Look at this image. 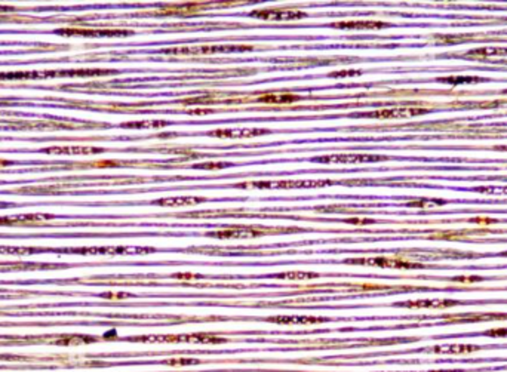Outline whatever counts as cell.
Returning a JSON list of instances; mask_svg holds the SVG:
<instances>
[{"label":"cell","instance_id":"cell-1","mask_svg":"<svg viewBox=\"0 0 507 372\" xmlns=\"http://www.w3.org/2000/svg\"><path fill=\"white\" fill-rule=\"evenodd\" d=\"M252 51V46L245 45H214V46H184V48H170L164 49L162 54L167 55H211V54H221V52H245Z\"/></svg>","mask_w":507,"mask_h":372},{"label":"cell","instance_id":"cell-2","mask_svg":"<svg viewBox=\"0 0 507 372\" xmlns=\"http://www.w3.org/2000/svg\"><path fill=\"white\" fill-rule=\"evenodd\" d=\"M333 181H318V180H278V181H254V183H248V184H236L239 188H248V187H254V188H307V187H325L331 186Z\"/></svg>","mask_w":507,"mask_h":372},{"label":"cell","instance_id":"cell-3","mask_svg":"<svg viewBox=\"0 0 507 372\" xmlns=\"http://www.w3.org/2000/svg\"><path fill=\"white\" fill-rule=\"evenodd\" d=\"M429 113L426 109H380L375 112L366 113H354L351 118H366V119H402V118H412Z\"/></svg>","mask_w":507,"mask_h":372},{"label":"cell","instance_id":"cell-4","mask_svg":"<svg viewBox=\"0 0 507 372\" xmlns=\"http://www.w3.org/2000/svg\"><path fill=\"white\" fill-rule=\"evenodd\" d=\"M386 156L375 154H333V156H321L312 159V162L319 163H365V162H381L386 160Z\"/></svg>","mask_w":507,"mask_h":372},{"label":"cell","instance_id":"cell-5","mask_svg":"<svg viewBox=\"0 0 507 372\" xmlns=\"http://www.w3.org/2000/svg\"><path fill=\"white\" fill-rule=\"evenodd\" d=\"M61 36H82V37H122L129 36V30H82V28H59L55 30Z\"/></svg>","mask_w":507,"mask_h":372},{"label":"cell","instance_id":"cell-6","mask_svg":"<svg viewBox=\"0 0 507 372\" xmlns=\"http://www.w3.org/2000/svg\"><path fill=\"white\" fill-rule=\"evenodd\" d=\"M266 232L255 227H233V229H224L220 232H209L208 236L217 238V239H252L264 235Z\"/></svg>","mask_w":507,"mask_h":372},{"label":"cell","instance_id":"cell-7","mask_svg":"<svg viewBox=\"0 0 507 372\" xmlns=\"http://www.w3.org/2000/svg\"><path fill=\"white\" fill-rule=\"evenodd\" d=\"M461 304V301L448 300V298H426V300H412V301H403L396 303V307H408V309H448Z\"/></svg>","mask_w":507,"mask_h":372},{"label":"cell","instance_id":"cell-8","mask_svg":"<svg viewBox=\"0 0 507 372\" xmlns=\"http://www.w3.org/2000/svg\"><path fill=\"white\" fill-rule=\"evenodd\" d=\"M251 16L260 19H270V21H291V19H301L306 18L307 13L301 10H282V9H264V10H252Z\"/></svg>","mask_w":507,"mask_h":372},{"label":"cell","instance_id":"cell-9","mask_svg":"<svg viewBox=\"0 0 507 372\" xmlns=\"http://www.w3.org/2000/svg\"><path fill=\"white\" fill-rule=\"evenodd\" d=\"M348 264H369V265H378V267H389V268H423V264L417 262H406L399 259H389V258H359V259H345Z\"/></svg>","mask_w":507,"mask_h":372},{"label":"cell","instance_id":"cell-10","mask_svg":"<svg viewBox=\"0 0 507 372\" xmlns=\"http://www.w3.org/2000/svg\"><path fill=\"white\" fill-rule=\"evenodd\" d=\"M54 218L51 214H27V215H15V217H1L0 218V226H31L37 224L46 220Z\"/></svg>","mask_w":507,"mask_h":372},{"label":"cell","instance_id":"cell-11","mask_svg":"<svg viewBox=\"0 0 507 372\" xmlns=\"http://www.w3.org/2000/svg\"><path fill=\"white\" fill-rule=\"evenodd\" d=\"M444 319H448L450 322H485V320H503L507 319V314L503 313H464V314H452V316H444Z\"/></svg>","mask_w":507,"mask_h":372},{"label":"cell","instance_id":"cell-12","mask_svg":"<svg viewBox=\"0 0 507 372\" xmlns=\"http://www.w3.org/2000/svg\"><path fill=\"white\" fill-rule=\"evenodd\" d=\"M106 150L101 147H83V145H62L42 148V153L46 154H98Z\"/></svg>","mask_w":507,"mask_h":372},{"label":"cell","instance_id":"cell-13","mask_svg":"<svg viewBox=\"0 0 507 372\" xmlns=\"http://www.w3.org/2000/svg\"><path fill=\"white\" fill-rule=\"evenodd\" d=\"M478 350H481V347L472 346V344H444V346H435L432 349H421L418 352L439 353V355H463V353H473Z\"/></svg>","mask_w":507,"mask_h":372},{"label":"cell","instance_id":"cell-14","mask_svg":"<svg viewBox=\"0 0 507 372\" xmlns=\"http://www.w3.org/2000/svg\"><path fill=\"white\" fill-rule=\"evenodd\" d=\"M267 132H269L267 129H217L212 130L209 135L218 138H251Z\"/></svg>","mask_w":507,"mask_h":372},{"label":"cell","instance_id":"cell-15","mask_svg":"<svg viewBox=\"0 0 507 372\" xmlns=\"http://www.w3.org/2000/svg\"><path fill=\"white\" fill-rule=\"evenodd\" d=\"M98 341L97 337H89V335H59V337H49L48 343L54 346H82V344H89Z\"/></svg>","mask_w":507,"mask_h":372},{"label":"cell","instance_id":"cell-16","mask_svg":"<svg viewBox=\"0 0 507 372\" xmlns=\"http://www.w3.org/2000/svg\"><path fill=\"white\" fill-rule=\"evenodd\" d=\"M56 77V71H9L0 73V80H31Z\"/></svg>","mask_w":507,"mask_h":372},{"label":"cell","instance_id":"cell-17","mask_svg":"<svg viewBox=\"0 0 507 372\" xmlns=\"http://www.w3.org/2000/svg\"><path fill=\"white\" fill-rule=\"evenodd\" d=\"M269 322L273 323H294V325H309V323H324L328 319L327 317H315V316H272L267 317Z\"/></svg>","mask_w":507,"mask_h":372},{"label":"cell","instance_id":"cell-18","mask_svg":"<svg viewBox=\"0 0 507 372\" xmlns=\"http://www.w3.org/2000/svg\"><path fill=\"white\" fill-rule=\"evenodd\" d=\"M73 253H131V252H153L152 248H80V249H70Z\"/></svg>","mask_w":507,"mask_h":372},{"label":"cell","instance_id":"cell-19","mask_svg":"<svg viewBox=\"0 0 507 372\" xmlns=\"http://www.w3.org/2000/svg\"><path fill=\"white\" fill-rule=\"evenodd\" d=\"M206 4L200 3H184V4H169L161 9V15H190L203 9Z\"/></svg>","mask_w":507,"mask_h":372},{"label":"cell","instance_id":"cell-20","mask_svg":"<svg viewBox=\"0 0 507 372\" xmlns=\"http://www.w3.org/2000/svg\"><path fill=\"white\" fill-rule=\"evenodd\" d=\"M507 57V48H478V49H470L467 51L464 55H461L463 58H476V60H482V58H488V57Z\"/></svg>","mask_w":507,"mask_h":372},{"label":"cell","instance_id":"cell-21","mask_svg":"<svg viewBox=\"0 0 507 372\" xmlns=\"http://www.w3.org/2000/svg\"><path fill=\"white\" fill-rule=\"evenodd\" d=\"M205 197H170V199H159L155 200L153 205L159 206H187V205H197L205 202Z\"/></svg>","mask_w":507,"mask_h":372},{"label":"cell","instance_id":"cell-22","mask_svg":"<svg viewBox=\"0 0 507 372\" xmlns=\"http://www.w3.org/2000/svg\"><path fill=\"white\" fill-rule=\"evenodd\" d=\"M300 100L301 97L292 95V94H267L258 98L260 103H266V104H289V103H295Z\"/></svg>","mask_w":507,"mask_h":372},{"label":"cell","instance_id":"cell-23","mask_svg":"<svg viewBox=\"0 0 507 372\" xmlns=\"http://www.w3.org/2000/svg\"><path fill=\"white\" fill-rule=\"evenodd\" d=\"M337 28H383L387 27L386 22H377V21H347V22H334L333 24Z\"/></svg>","mask_w":507,"mask_h":372},{"label":"cell","instance_id":"cell-24","mask_svg":"<svg viewBox=\"0 0 507 372\" xmlns=\"http://www.w3.org/2000/svg\"><path fill=\"white\" fill-rule=\"evenodd\" d=\"M441 83H450V85H466V83H481L487 82L484 77H476V76H451V77H439L436 79Z\"/></svg>","mask_w":507,"mask_h":372},{"label":"cell","instance_id":"cell-25","mask_svg":"<svg viewBox=\"0 0 507 372\" xmlns=\"http://www.w3.org/2000/svg\"><path fill=\"white\" fill-rule=\"evenodd\" d=\"M278 279H289V280H309V279H316L319 277L318 273H301V271H291V273H279L275 274Z\"/></svg>","mask_w":507,"mask_h":372},{"label":"cell","instance_id":"cell-26","mask_svg":"<svg viewBox=\"0 0 507 372\" xmlns=\"http://www.w3.org/2000/svg\"><path fill=\"white\" fill-rule=\"evenodd\" d=\"M447 202L442 199H420V200H412L406 203V206L411 208H433V206H442Z\"/></svg>","mask_w":507,"mask_h":372},{"label":"cell","instance_id":"cell-27","mask_svg":"<svg viewBox=\"0 0 507 372\" xmlns=\"http://www.w3.org/2000/svg\"><path fill=\"white\" fill-rule=\"evenodd\" d=\"M168 124L169 122H165V121H144V122L122 124V127H135V129H141V127H165Z\"/></svg>","mask_w":507,"mask_h":372},{"label":"cell","instance_id":"cell-28","mask_svg":"<svg viewBox=\"0 0 507 372\" xmlns=\"http://www.w3.org/2000/svg\"><path fill=\"white\" fill-rule=\"evenodd\" d=\"M40 252V249L36 248H9V247H0V253H13V255H27V253H34Z\"/></svg>","mask_w":507,"mask_h":372},{"label":"cell","instance_id":"cell-29","mask_svg":"<svg viewBox=\"0 0 507 372\" xmlns=\"http://www.w3.org/2000/svg\"><path fill=\"white\" fill-rule=\"evenodd\" d=\"M231 163L230 162H206L202 165H194L193 168L196 169H224V168H230Z\"/></svg>","mask_w":507,"mask_h":372},{"label":"cell","instance_id":"cell-30","mask_svg":"<svg viewBox=\"0 0 507 372\" xmlns=\"http://www.w3.org/2000/svg\"><path fill=\"white\" fill-rule=\"evenodd\" d=\"M165 365H170V367H182V365H197L200 364L199 359H187V358H178V359H168L164 362Z\"/></svg>","mask_w":507,"mask_h":372},{"label":"cell","instance_id":"cell-31","mask_svg":"<svg viewBox=\"0 0 507 372\" xmlns=\"http://www.w3.org/2000/svg\"><path fill=\"white\" fill-rule=\"evenodd\" d=\"M473 191L487 194H507V187H476Z\"/></svg>","mask_w":507,"mask_h":372},{"label":"cell","instance_id":"cell-32","mask_svg":"<svg viewBox=\"0 0 507 372\" xmlns=\"http://www.w3.org/2000/svg\"><path fill=\"white\" fill-rule=\"evenodd\" d=\"M100 297L103 298H109V300H123V298H131L132 295L131 294H126V292H106V294H101Z\"/></svg>","mask_w":507,"mask_h":372},{"label":"cell","instance_id":"cell-33","mask_svg":"<svg viewBox=\"0 0 507 372\" xmlns=\"http://www.w3.org/2000/svg\"><path fill=\"white\" fill-rule=\"evenodd\" d=\"M487 337H507V328H499V329H490L484 332Z\"/></svg>","mask_w":507,"mask_h":372},{"label":"cell","instance_id":"cell-34","mask_svg":"<svg viewBox=\"0 0 507 372\" xmlns=\"http://www.w3.org/2000/svg\"><path fill=\"white\" fill-rule=\"evenodd\" d=\"M175 279H181V280H193V279H200V274H193V273H175L173 274Z\"/></svg>","mask_w":507,"mask_h":372},{"label":"cell","instance_id":"cell-35","mask_svg":"<svg viewBox=\"0 0 507 372\" xmlns=\"http://www.w3.org/2000/svg\"><path fill=\"white\" fill-rule=\"evenodd\" d=\"M452 280H455V282H481V280H484V277H479V276H457V277H454Z\"/></svg>","mask_w":507,"mask_h":372},{"label":"cell","instance_id":"cell-36","mask_svg":"<svg viewBox=\"0 0 507 372\" xmlns=\"http://www.w3.org/2000/svg\"><path fill=\"white\" fill-rule=\"evenodd\" d=\"M12 10H15L12 6H3V4H0V13H4V12H12Z\"/></svg>","mask_w":507,"mask_h":372},{"label":"cell","instance_id":"cell-37","mask_svg":"<svg viewBox=\"0 0 507 372\" xmlns=\"http://www.w3.org/2000/svg\"><path fill=\"white\" fill-rule=\"evenodd\" d=\"M109 338H116V331H110L104 335V340H109Z\"/></svg>","mask_w":507,"mask_h":372},{"label":"cell","instance_id":"cell-38","mask_svg":"<svg viewBox=\"0 0 507 372\" xmlns=\"http://www.w3.org/2000/svg\"><path fill=\"white\" fill-rule=\"evenodd\" d=\"M12 162H9V160H0V166H7V165H10Z\"/></svg>","mask_w":507,"mask_h":372},{"label":"cell","instance_id":"cell-39","mask_svg":"<svg viewBox=\"0 0 507 372\" xmlns=\"http://www.w3.org/2000/svg\"><path fill=\"white\" fill-rule=\"evenodd\" d=\"M499 150H507V145H505V147H499Z\"/></svg>","mask_w":507,"mask_h":372},{"label":"cell","instance_id":"cell-40","mask_svg":"<svg viewBox=\"0 0 507 372\" xmlns=\"http://www.w3.org/2000/svg\"><path fill=\"white\" fill-rule=\"evenodd\" d=\"M502 256H507V252H503V253H500Z\"/></svg>","mask_w":507,"mask_h":372},{"label":"cell","instance_id":"cell-41","mask_svg":"<svg viewBox=\"0 0 507 372\" xmlns=\"http://www.w3.org/2000/svg\"><path fill=\"white\" fill-rule=\"evenodd\" d=\"M399 372H402V371H399ZM409 372H417V371H409Z\"/></svg>","mask_w":507,"mask_h":372}]
</instances>
